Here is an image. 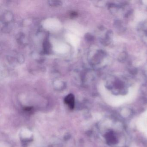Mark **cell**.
I'll return each instance as SVG.
<instances>
[{"label": "cell", "mask_w": 147, "mask_h": 147, "mask_svg": "<svg viewBox=\"0 0 147 147\" xmlns=\"http://www.w3.org/2000/svg\"><path fill=\"white\" fill-rule=\"evenodd\" d=\"M138 28L140 34L143 38L147 40V19L144 20L140 23Z\"/></svg>", "instance_id": "cell-1"}, {"label": "cell", "mask_w": 147, "mask_h": 147, "mask_svg": "<svg viewBox=\"0 0 147 147\" xmlns=\"http://www.w3.org/2000/svg\"><path fill=\"white\" fill-rule=\"evenodd\" d=\"M106 138L108 143L113 144L116 142V138L112 133H109L107 134L106 136Z\"/></svg>", "instance_id": "cell-3"}, {"label": "cell", "mask_w": 147, "mask_h": 147, "mask_svg": "<svg viewBox=\"0 0 147 147\" xmlns=\"http://www.w3.org/2000/svg\"><path fill=\"white\" fill-rule=\"evenodd\" d=\"M64 101L69 108L74 109L75 106V98L73 94H70L66 96Z\"/></svg>", "instance_id": "cell-2"}]
</instances>
